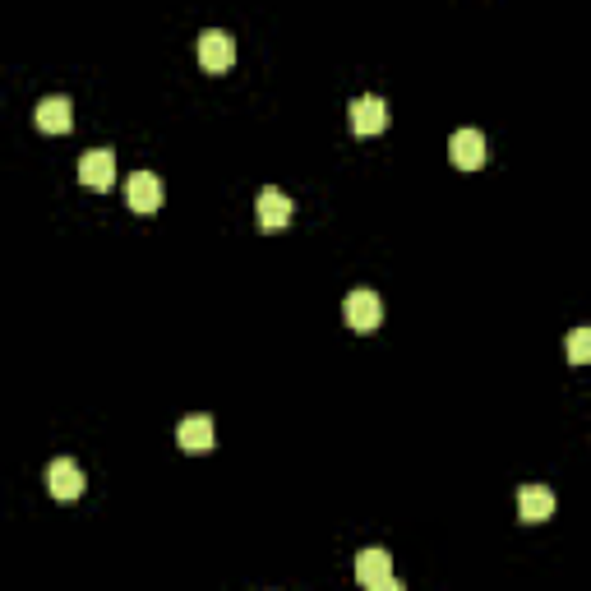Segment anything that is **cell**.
<instances>
[{"mask_svg": "<svg viewBox=\"0 0 591 591\" xmlns=\"http://www.w3.org/2000/svg\"><path fill=\"white\" fill-rule=\"evenodd\" d=\"M342 314H347V324L356 328V333H374V328L384 324V301H379V291L356 287L347 296V305H342Z\"/></svg>", "mask_w": 591, "mask_h": 591, "instance_id": "cell-1", "label": "cell"}, {"mask_svg": "<svg viewBox=\"0 0 591 591\" xmlns=\"http://www.w3.org/2000/svg\"><path fill=\"white\" fill-rule=\"evenodd\" d=\"M231 61H236V37L222 33V28L199 33V65H204L208 74H227Z\"/></svg>", "mask_w": 591, "mask_h": 591, "instance_id": "cell-2", "label": "cell"}, {"mask_svg": "<svg viewBox=\"0 0 591 591\" xmlns=\"http://www.w3.org/2000/svg\"><path fill=\"white\" fill-rule=\"evenodd\" d=\"M79 181H84L93 194L116 185V157H111V148H93V153L79 157Z\"/></svg>", "mask_w": 591, "mask_h": 591, "instance_id": "cell-3", "label": "cell"}, {"mask_svg": "<svg viewBox=\"0 0 591 591\" xmlns=\"http://www.w3.org/2000/svg\"><path fill=\"white\" fill-rule=\"evenodd\" d=\"M393 578V555H388L384 545H365L361 555H356V582H361L365 591L379 587V582Z\"/></svg>", "mask_w": 591, "mask_h": 591, "instance_id": "cell-4", "label": "cell"}, {"mask_svg": "<svg viewBox=\"0 0 591 591\" xmlns=\"http://www.w3.org/2000/svg\"><path fill=\"white\" fill-rule=\"evenodd\" d=\"M125 199H130L134 213H157L162 208V181H157L153 171H134L130 181H125Z\"/></svg>", "mask_w": 591, "mask_h": 591, "instance_id": "cell-5", "label": "cell"}, {"mask_svg": "<svg viewBox=\"0 0 591 591\" xmlns=\"http://www.w3.org/2000/svg\"><path fill=\"white\" fill-rule=\"evenodd\" d=\"M448 157H453V167L476 171L485 162V134L481 130H458L453 139H448Z\"/></svg>", "mask_w": 591, "mask_h": 591, "instance_id": "cell-6", "label": "cell"}, {"mask_svg": "<svg viewBox=\"0 0 591 591\" xmlns=\"http://www.w3.org/2000/svg\"><path fill=\"white\" fill-rule=\"evenodd\" d=\"M47 485H51V495H56V499H79L88 481H84V467H79V462L61 458V462H51Z\"/></svg>", "mask_w": 591, "mask_h": 591, "instance_id": "cell-7", "label": "cell"}, {"mask_svg": "<svg viewBox=\"0 0 591 591\" xmlns=\"http://www.w3.org/2000/svg\"><path fill=\"white\" fill-rule=\"evenodd\" d=\"M254 218H259V231H282L291 222V199L282 190H264L254 204Z\"/></svg>", "mask_w": 591, "mask_h": 591, "instance_id": "cell-8", "label": "cell"}, {"mask_svg": "<svg viewBox=\"0 0 591 591\" xmlns=\"http://www.w3.org/2000/svg\"><path fill=\"white\" fill-rule=\"evenodd\" d=\"M384 125H388L384 97H356V102H351V130L356 134H379Z\"/></svg>", "mask_w": 591, "mask_h": 591, "instance_id": "cell-9", "label": "cell"}, {"mask_svg": "<svg viewBox=\"0 0 591 591\" xmlns=\"http://www.w3.org/2000/svg\"><path fill=\"white\" fill-rule=\"evenodd\" d=\"M518 518L522 522L555 518V490H545V485H522L518 490Z\"/></svg>", "mask_w": 591, "mask_h": 591, "instance_id": "cell-10", "label": "cell"}, {"mask_svg": "<svg viewBox=\"0 0 591 591\" xmlns=\"http://www.w3.org/2000/svg\"><path fill=\"white\" fill-rule=\"evenodd\" d=\"M33 121H37V130L65 134L74 125V111H70V102H65V97H42V102H37V111H33Z\"/></svg>", "mask_w": 591, "mask_h": 591, "instance_id": "cell-11", "label": "cell"}, {"mask_svg": "<svg viewBox=\"0 0 591 591\" xmlns=\"http://www.w3.org/2000/svg\"><path fill=\"white\" fill-rule=\"evenodd\" d=\"M176 444H181L185 453H208V448H213V421H208V416H185V421L176 425Z\"/></svg>", "mask_w": 591, "mask_h": 591, "instance_id": "cell-12", "label": "cell"}, {"mask_svg": "<svg viewBox=\"0 0 591 591\" xmlns=\"http://www.w3.org/2000/svg\"><path fill=\"white\" fill-rule=\"evenodd\" d=\"M568 361L591 365V328H573V333H568Z\"/></svg>", "mask_w": 591, "mask_h": 591, "instance_id": "cell-13", "label": "cell"}, {"mask_svg": "<svg viewBox=\"0 0 591 591\" xmlns=\"http://www.w3.org/2000/svg\"><path fill=\"white\" fill-rule=\"evenodd\" d=\"M370 591H407V587H402L398 578H388V582H379V587H370Z\"/></svg>", "mask_w": 591, "mask_h": 591, "instance_id": "cell-14", "label": "cell"}]
</instances>
